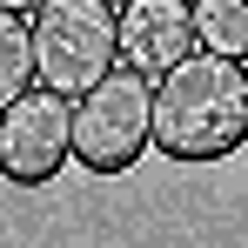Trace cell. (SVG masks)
<instances>
[{"label": "cell", "instance_id": "obj_8", "mask_svg": "<svg viewBox=\"0 0 248 248\" xmlns=\"http://www.w3.org/2000/svg\"><path fill=\"white\" fill-rule=\"evenodd\" d=\"M0 7H14V14H41L47 0H0Z\"/></svg>", "mask_w": 248, "mask_h": 248}, {"label": "cell", "instance_id": "obj_4", "mask_svg": "<svg viewBox=\"0 0 248 248\" xmlns=\"http://www.w3.org/2000/svg\"><path fill=\"white\" fill-rule=\"evenodd\" d=\"M74 161V94L34 81L0 108V174L14 188H47Z\"/></svg>", "mask_w": 248, "mask_h": 248}, {"label": "cell", "instance_id": "obj_9", "mask_svg": "<svg viewBox=\"0 0 248 248\" xmlns=\"http://www.w3.org/2000/svg\"><path fill=\"white\" fill-rule=\"evenodd\" d=\"M108 7H127V0H108Z\"/></svg>", "mask_w": 248, "mask_h": 248}, {"label": "cell", "instance_id": "obj_5", "mask_svg": "<svg viewBox=\"0 0 248 248\" xmlns=\"http://www.w3.org/2000/svg\"><path fill=\"white\" fill-rule=\"evenodd\" d=\"M202 47L195 34V0H127L121 7V61L141 74H168Z\"/></svg>", "mask_w": 248, "mask_h": 248}, {"label": "cell", "instance_id": "obj_6", "mask_svg": "<svg viewBox=\"0 0 248 248\" xmlns=\"http://www.w3.org/2000/svg\"><path fill=\"white\" fill-rule=\"evenodd\" d=\"M34 81H41V67H34V14L0 7V108L14 94H27Z\"/></svg>", "mask_w": 248, "mask_h": 248}, {"label": "cell", "instance_id": "obj_3", "mask_svg": "<svg viewBox=\"0 0 248 248\" xmlns=\"http://www.w3.org/2000/svg\"><path fill=\"white\" fill-rule=\"evenodd\" d=\"M34 67L61 94H87L121 67V7L108 0H47L34 14Z\"/></svg>", "mask_w": 248, "mask_h": 248}, {"label": "cell", "instance_id": "obj_1", "mask_svg": "<svg viewBox=\"0 0 248 248\" xmlns=\"http://www.w3.org/2000/svg\"><path fill=\"white\" fill-rule=\"evenodd\" d=\"M248 148V61L195 47L155 74V155L168 161H228Z\"/></svg>", "mask_w": 248, "mask_h": 248}, {"label": "cell", "instance_id": "obj_7", "mask_svg": "<svg viewBox=\"0 0 248 248\" xmlns=\"http://www.w3.org/2000/svg\"><path fill=\"white\" fill-rule=\"evenodd\" d=\"M195 34L208 54L248 61V0H195Z\"/></svg>", "mask_w": 248, "mask_h": 248}, {"label": "cell", "instance_id": "obj_2", "mask_svg": "<svg viewBox=\"0 0 248 248\" xmlns=\"http://www.w3.org/2000/svg\"><path fill=\"white\" fill-rule=\"evenodd\" d=\"M148 148H155V74L121 61L87 94H74V161L87 174H127Z\"/></svg>", "mask_w": 248, "mask_h": 248}]
</instances>
